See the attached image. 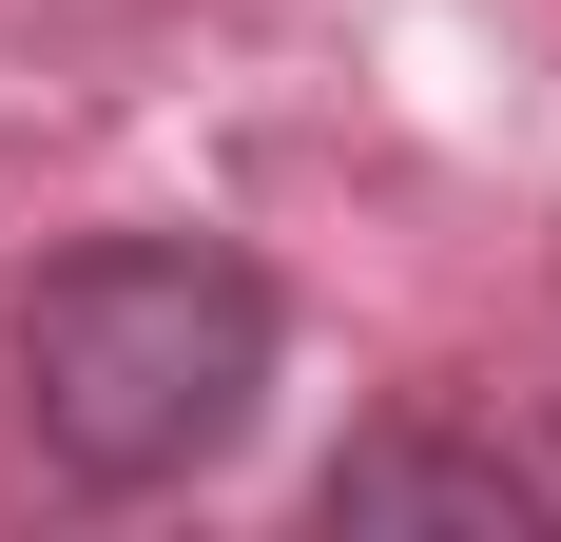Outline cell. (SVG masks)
<instances>
[{
    "label": "cell",
    "instance_id": "cell-1",
    "mask_svg": "<svg viewBox=\"0 0 561 542\" xmlns=\"http://www.w3.org/2000/svg\"><path fill=\"white\" fill-rule=\"evenodd\" d=\"M272 349H290V310H272L252 252H214V233H98V252H58L20 291V427H39L58 485L156 504V485L252 445Z\"/></svg>",
    "mask_w": 561,
    "mask_h": 542
},
{
    "label": "cell",
    "instance_id": "cell-2",
    "mask_svg": "<svg viewBox=\"0 0 561 542\" xmlns=\"http://www.w3.org/2000/svg\"><path fill=\"white\" fill-rule=\"evenodd\" d=\"M310 523H484V542H523V523H542V465L446 445V427H368L330 485H310Z\"/></svg>",
    "mask_w": 561,
    "mask_h": 542
}]
</instances>
